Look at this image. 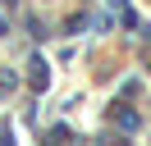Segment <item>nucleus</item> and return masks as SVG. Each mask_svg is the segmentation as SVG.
<instances>
[{
    "mask_svg": "<svg viewBox=\"0 0 151 146\" xmlns=\"http://www.w3.org/2000/svg\"><path fill=\"white\" fill-rule=\"evenodd\" d=\"M0 32H5V23H0Z\"/></svg>",
    "mask_w": 151,
    "mask_h": 146,
    "instance_id": "obj_2",
    "label": "nucleus"
},
{
    "mask_svg": "<svg viewBox=\"0 0 151 146\" xmlns=\"http://www.w3.org/2000/svg\"><path fill=\"white\" fill-rule=\"evenodd\" d=\"M32 87H37V91H41V87H46V64H41V59H37V64H32Z\"/></svg>",
    "mask_w": 151,
    "mask_h": 146,
    "instance_id": "obj_1",
    "label": "nucleus"
}]
</instances>
